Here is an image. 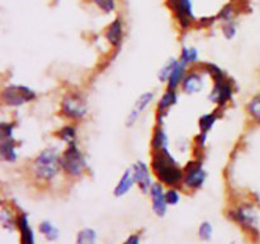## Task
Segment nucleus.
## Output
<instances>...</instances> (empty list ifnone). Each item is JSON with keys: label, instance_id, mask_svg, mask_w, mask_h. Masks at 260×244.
Returning a JSON list of instances; mask_svg holds the SVG:
<instances>
[{"label": "nucleus", "instance_id": "f3484780", "mask_svg": "<svg viewBox=\"0 0 260 244\" xmlns=\"http://www.w3.org/2000/svg\"><path fill=\"white\" fill-rule=\"evenodd\" d=\"M235 218L238 219L241 225L254 226L256 223V215L250 207H241L235 212Z\"/></svg>", "mask_w": 260, "mask_h": 244}, {"label": "nucleus", "instance_id": "9d476101", "mask_svg": "<svg viewBox=\"0 0 260 244\" xmlns=\"http://www.w3.org/2000/svg\"><path fill=\"white\" fill-rule=\"evenodd\" d=\"M134 172L135 177H136V183L139 185V187L144 192H147V191L151 190L154 183H152L151 175H150L149 169H147V165L144 162H137L134 165Z\"/></svg>", "mask_w": 260, "mask_h": 244}, {"label": "nucleus", "instance_id": "473e14b6", "mask_svg": "<svg viewBox=\"0 0 260 244\" xmlns=\"http://www.w3.org/2000/svg\"><path fill=\"white\" fill-rule=\"evenodd\" d=\"M123 244H140V236L139 235H129L128 238L124 240Z\"/></svg>", "mask_w": 260, "mask_h": 244}, {"label": "nucleus", "instance_id": "f8f14e48", "mask_svg": "<svg viewBox=\"0 0 260 244\" xmlns=\"http://www.w3.org/2000/svg\"><path fill=\"white\" fill-rule=\"evenodd\" d=\"M135 182H136V177H135L134 168H129V169L124 170L123 175H122L119 182L117 183L116 188H114V196L121 197V196L126 195L131 190L132 186L135 185Z\"/></svg>", "mask_w": 260, "mask_h": 244}, {"label": "nucleus", "instance_id": "b1692460", "mask_svg": "<svg viewBox=\"0 0 260 244\" xmlns=\"http://www.w3.org/2000/svg\"><path fill=\"white\" fill-rule=\"evenodd\" d=\"M177 64H178V60H175V58H170V60L168 61L164 66H162L161 70L159 71V75H157L159 76V80L160 81L169 80L170 75H172V73L174 71Z\"/></svg>", "mask_w": 260, "mask_h": 244}, {"label": "nucleus", "instance_id": "7c9ffc66", "mask_svg": "<svg viewBox=\"0 0 260 244\" xmlns=\"http://www.w3.org/2000/svg\"><path fill=\"white\" fill-rule=\"evenodd\" d=\"M235 33H236V28L231 22H229L228 24L223 27V35H225V37L228 38V40H231V38L235 36Z\"/></svg>", "mask_w": 260, "mask_h": 244}, {"label": "nucleus", "instance_id": "20e7f679", "mask_svg": "<svg viewBox=\"0 0 260 244\" xmlns=\"http://www.w3.org/2000/svg\"><path fill=\"white\" fill-rule=\"evenodd\" d=\"M35 98V92L24 85H9L3 90V101L8 106H20Z\"/></svg>", "mask_w": 260, "mask_h": 244}, {"label": "nucleus", "instance_id": "dca6fc26", "mask_svg": "<svg viewBox=\"0 0 260 244\" xmlns=\"http://www.w3.org/2000/svg\"><path fill=\"white\" fill-rule=\"evenodd\" d=\"M122 33L123 32H122L121 19L117 18L116 20H113V22L111 23V25H109L108 29H107V40H108L113 46H118L122 41Z\"/></svg>", "mask_w": 260, "mask_h": 244}, {"label": "nucleus", "instance_id": "2f4dec72", "mask_svg": "<svg viewBox=\"0 0 260 244\" xmlns=\"http://www.w3.org/2000/svg\"><path fill=\"white\" fill-rule=\"evenodd\" d=\"M233 8H231V5H226L225 8H223L222 10H221L220 13V18H222V19H225L226 22H230L231 19V15H233Z\"/></svg>", "mask_w": 260, "mask_h": 244}, {"label": "nucleus", "instance_id": "9b49d317", "mask_svg": "<svg viewBox=\"0 0 260 244\" xmlns=\"http://www.w3.org/2000/svg\"><path fill=\"white\" fill-rule=\"evenodd\" d=\"M152 99H154V93H151V92H147V93H144L142 96H140V98L135 103L134 108L129 112L128 117H127V126H132L136 122L140 114L146 109V107L149 106Z\"/></svg>", "mask_w": 260, "mask_h": 244}, {"label": "nucleus", "instance_id": "39448f33", "mask_svg": "<svg viewBox=\"0 0 260 244\" xmlns=\"http://www.w3.org/2000/svg\"><path fill=\"white\" fill-rule=\"evenodd\" d=\"M62 113L69 118H81L86 113V103L79 94H69L62 101Z\"/></svg>", "mask_w": 260, "mask_h": 244}, {"label": "nucleus", "instance_id": "4be33fe9", "mask_svg": "<svg viewBox=\"0 0 260 244\" xmlns=\"http://www.w3.org/2000/svg\"><path fill=\"white\" fill-rule=\"evenodd\" d=\"M177 102V94H175L174 90H169L168 93H165L164 96L160 98L159 102V112L162 113V112L168 111L173 104H175Z\"/></svg>", "mask_w": 260, "mask_h": 244}, {"label": "nucleus", "instance_id": "423d86ee", "mask_svg": "<svg viewBox=\"0 0 260 244\" xmlns=\"http://www.w3.org/2000/svg\"><path fill=\"white\" fill-rule=\"evenodd\" d=\"M184 183L190 188H200L205 183L207 173L201 162H190L184 170Z\"/></svg>", "mask_w": 260, "mask_h": 244}, {"label": "nucleus", "instance_id": "bb28decb", "mask_svg": "<svg viewBox=\"0 0 260 244\" xmlns=\"http://www.w3.org/2000/svg\"><path fill=\"white\" fill-rule=\"evenodd\" d=\"M75 136H76L75 129L71 126L63 127V129L60 131V137L63 140V141L68 142V144H74V141H75Z\"/></svg>", "mask_w": 260, "mask_h": 244}, {"label": "nucleus", "instance_id": "c756f323", "mask_svg": "<svg viewBox=\"0 0 260 244\" xmlns=\"http://www.w3.org/2000/svg\"><path fill=\"white\" fill-rule=\"evenodd\" d=\"M180 200L179 192L177 190H169L167 192V201L168 205H177Z\"/></svg>", "mask_w": 260, "mask_h": 244}, {"label": "nucleus", "instance_id": "aec40b11", "mask_svg": "<svg viewBox=\"0 0 260 244\" xmlns=\"http://www.w3.org/2000/svg\"><path fill=\"white\" fill-rule=\"evenodd\" d=\"M40 231L47 240H56L58 238V229L50 221H42L40 224Z\"/></svg>", "mask_w": 260, "mask_h": 244}, {"label": "nucleus", "instance_id": "a211bd4d", "mask_svg": "<svg viewBox=\"0 0 260 244\" xmlns=\"http://www.w3.org/2000/svg\"><path fill=\"white\" fill-rule=\"evenodd\" d=\"M187 65H188V64H185L183 60L178 61V64H177V66H175L174 71H173L172 75H170L169 83H168V88H169V90H174V89L177 88L178 84L182 81L183 75H184V71H185V68H187Z\"/></svg>", "mask_w": 260, "mask_h": 244}, {"label": "nucleus", "instance_id": "f03ea898", "mask_svg": "<svg viewBox=\"0 0 260 244\" xmlns=\"http://www.w3.org/2000/svg\"><path fill=\"white\" fill-rule=\"evenodd\" d=\"M61 167V157L58 150L55 147H48L42 150L36 158L33 170L38 179L51 180L57 175Z\"/></svg>", "mask_w": 260, "mask_h": 244}, {"label": "nucleus", "instance_id": "f257e3e1", "mask_svg": "<svg viewBox=\"0 0 260 244\" xmlns=\"http://www.w3.org/2000/svg\"><path fill=\"white\" fill-rule=\"evenodd\" d=\"M152 169L161 182L169 186L178 185L183 178V172L168 150L155 151L152 157Z\"/></svg>", "mask_w": 260, "mask_h": 244}, {"label": "nucleus", "instance_id": "c85d7f7f", "mask_svg": "<svg viewBox=\"0 0 260 244\" xmlns=\"http://www.w3.org/2000/svg\"><path fill=\"white\" fill-rule=\"evenodd\" d=\"M94 3L104 13H111L116 8V0H94Z\"/></svg>", "mask_w": 260, "mask_h": 244}, {"label": "nucleus", "instance_id": "5701e85b", "mask_svg": "<svg viewBox=\"0 0 260 244\" xmlns=\"http://www.w3.org/2000/svg\"><path fill=\"white\" fill-rule=\"evenodd\" d=\"M248 112L254 121L260 124V93L254 96L248 104Z\"/></svg>", "mask_w": 260, "mask_h": 244}, {"label": "nucleus", "instance_id": "a878e982", "mask_svg": "<svg viewBox=\"0 0 260 244\" xmlns=\"http://www.w3.org/2000/svg\"><path fill=\"white\" fill-rule=\"evenodd\" d=\"M198 58V52L196 48H188L184 47L182 51V56H180V60L184 61L185 64H189V63H196Z\"/></svg>", "mask_w": 260, "mask_h": 244}, {"label": "nucleus", "instance_id": "ddd939ff", "mask_svg": "<svg viewBox=\"0 0 260 244\" xmlns=\"http://www.w3.org/2000/svg\"><path fill=\"white\" fill-rule=\"evenodd\" d=\"M18 228L20 230L22 244H35V234H33L32 228L29 226L28 216L25 214H22L18 218Z\"/></svg>", "mask_w": 260, "mask_h": 244}, {"label": "nucleus", "instance_id": "cd10ccee", "mask_svg": "<svg viewBox=\"0 0 260 244\" xmlns=\"http://www.w3.org/2000/svg\"><path fill=\"white\" fill-rule=\"evenodd\" d=\"M212 233H213L212 225H211L208 221H203V223L200 225V229H198L200 238L202 239V240H208V239H211V236H212Z\"/></svg>", "mask_w": 260, "mask_h": 244}, {"label": "nucleus", "instance_id": "6e6552de", "mask_svg": "<svg viewBox=\"0 0 260 244\" xmlns=\"http://www.w3.org/2000/svg\"><path fill=\"white\" fill-rule=\"evenodd\" d=\"M150 195H151L152 201V210L155 211L157 216H164L167 212L168 201H167V193H164L162 186L159 183L152 185L151 190H150Z\"/></svg>", "mask_w": 260, "mask_h": 244}, {"label": "nucleus", "instance_id": "412c9836", "mask_svg": "<svg viewBox=\"0 0 260 244\" xmlns=\"http://www.w3.org/2000/svg\"><path fill=\"white\" fill-rule=\"evenodd\" d=\"M96 233L90 228H85L78 233L76 244H95Z\"/></svg>", "mask_w": 260, "mask_h": 244}, {"label": "nucleus", "instance_id": "393cba45", "mask_svg": "<svg viewBox=\"0 0 260 244\" xmlns=\"http://www.w3.org/2000/svg\"><path fill=\"white\" fill-rule=\"evenodd\" d=\"M216 118H217V117H216L215 113L205 114L203 117H201V119H200L201 132H203V134H207V132L212 129L213 125H215Z\"/></svg>", "mask_w": 260, "mask_h": 244}, {"label": "nucleus", "instance_id": "4468645a", "mask_svg": "<svg viewBox=\"0 0 260 244\" xmlns=\"http://www.w3.org/2000/svg\"><path fill=\"white\" fill-rule=\"evenodd\" d=\"M0 155L7 162L13 163L17 160V151H15V145L13 141V137L2 139L0 142Z\"/></svg>", "mask_w": 260, "mask_h": 244}, {"label": "nucleus", "instance_id": "0eeeda50", "mask_svg": "<svg viewBox=\"0 0 260 244\" xmlns=\"http://www.w3.org/2000/svg\"><path fill=\"white\" fill-rule=\"evenodd\" d=\"M170 4L182 27L187 28L190 24V19L194 18L192 2L190 0H170Z\"/></svg>", "mask_w": 260, "mask_h": 244}, {"label": "nucleus", "instance_id": "1a4fd4ad", "mask_svg": "<svg viewBox=\"0 0 260 244\" xmlns=\"http://www.w3.org/2000/svg\"><path fill=\"white\" fill-rule=\"evenodd\" d=\"M231 97H233V88L228 81H222V83L215 84V88L208 96V99L213 103L225 104L226 102L230 101Z\"/></svg>", "mask_w": 260, "mask_h": 244}, {"label": "nucleus", "instance_id": "7ed1b4c3", "mask_svg": "<svg viewBox=\"0 0 260 244\" xmlns=\"http://www.w3.org/2000/svg\"><path fill=\"white\" fill-rule=\"evenodd\" d=\"M85 165L84 155L81 154L75 142L70 144V146L61 155V167L70 175H75V177L80 175L85 169Z\"/></svg>", "mask_w": 260, "mask_h": 244}, {"label": "nucleus", "instance_id": "6ab92c4d", "mask_svg": "<svg viewBox=\"0 0 260 244\" xmlns=\"http://www.w3.org/2000/svg\"><path fill=\"white\" fill-rule=\"evenodd\" d=\"M152 146H154L155 151L168 150V136L161 127H157L155 130L154 137H152Z\"/></svg>", "mask_w": 260, "mask_h": 244}, {"label": "nucleus", "instance_id": "2eb2a0df", "mask_svg": "<svg viewBox=\"0 0 260 244\" xmlns=\"http://www.w3.org/2000/svg\"><path fill=\"white\" fill-rule=\"evenodd\" d=\"M183 89L187 92L188 94L192 93H198V92L202 90L203 88V81L198 74H189L187 78L183 80Z\"/></svg>", "mask_w": 260, "mask_h": 244}]
</instances>
